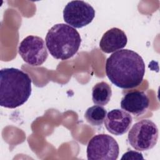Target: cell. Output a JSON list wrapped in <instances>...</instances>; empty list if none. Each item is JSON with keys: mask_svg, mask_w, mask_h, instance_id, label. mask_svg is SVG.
<instances>
[{"mask_svg": "<svg viewBox=\"0 0 160 160\" xmlns=\"http://www.w3.org/2000/svg\"><path fill=\"white\" fill-rule=\"evenodd\" d=\"M106 74L111 82L122 89H131L142 82L145 64L142 57L132 50H118L106 59Z\"/></svg>", "mask_w": 160, "mask_h": 160, "instance_id": "6da1fadb", "label": "cell"}, {"mask_svg": "<svg viewBox=\"0 0 160 160\" xmlns=\"http://www.w3.org/2000/svg\"><path fill=\"white\" fill-rule=\"evenodd\" d=\"M31 79L23 71L4 68L0 71V105L14 109L24 104L31 94Z\"/></svg>", "mask_w": 160, "mask_h": 160, "instance_id": "7a4b0ae2", "label": "cell"}, {"mask_svg": "<svg viewBox=\"0 0 160 160\" xmlns=\"http://www.w3.org/2000/svg\"><path fill=\"white\" fill-rule=\"evenodd\" d=\"M46 46L51 55L62 61L72 58L79 50L81 38L72 26L60 23L54 25L46 36Z\"/></svg>", "mask_w": 160, "mask_h": 160, "instance_id": "3957f363", "label": "cell"}, {"mask_svg": "<svg viewBox=\"0 0 160 160\" xmlns=\"http://www.w3.org/2000/svg\"><path fill=\"white\" fill-rule=\"evenodd\" d=\"M159 131L156 124L151 120L142 119L132 126L128 135L129 144L139 151H148L158 142Z\"/></svg>", "mask_w": 160, "mask_h": 160, "instance_id": "277c9868", "label": "cell"}, {"mask_svg": "<svg viewBox=\"0 0 160 160\" xmlns=\"http://www.w3.org/2000/svg\"><path fill=\"white\" fill-rule=\"evenodd\" d=\"M88 160H116L119 153V147L115 139L106 134L94 136L87 146Z\"/></svg>", "mask_w": 160, "mask_h": 160, "instance_id": "5b68a950", "label": "cell"}, {"mask_svg": "<svg viewBox=\"0 0 160 160\" xmlns=\"http://www.w3.org/2000/svg\"><path fill=\"white\" fill-rule=\"evenodd\" d=\"M18 52L24 62L32 66L42 64L48 57L44 40L36 36H28L19 44Z\"/></svg>", "mask_w": 160, "mask_h": 160, "instance_id": "8992f818", "label": "cell"}, {"mask_svg": "<svg viewBox=\"0 0 160 160\" xmlns=\"http://www.w3.org/2000/svg\"><path fill=\"white\" fill-rule=\"evenodd\" d=\"M95 17V10L83 1L69 2L63 10L64 21L74 28H81L91 23Z\"/></svg>", "mask_w": 160, "mask_h": 160, "instance_id": "52a82bcc", "label": "cell"}, {"mask_svg": "<svg viewBox=\"0 0 160 160\" xmlns=\"http://www.w3.org/2000/svg\"><path fill=\"white\" fill-rule=\"evenodd\" d=\"M104 122L108 132L116 136H121L129 129L132 122V118L124 110L114 109L106 114Z\"/></svg>", "mask_w": 160, "mask_h": 160, "instance_id": "ba28073f", "label": "cell"}, {"mask_svg": "<svg viewBox=\"0 0 160 160\" xmlns=\"http://www.w3.org/2000/svg\"><path fill=\"white\" fill-rule=\"evenodd\" d=\"M149 105L148 96L141 91H129L124 94L121 101V108L134 116H139L144 113Z\"/></svg>", "mask_w": 160, "mask_h": 160, "instance_id": "9c48e42d", "label": "cell"}, {"mask_svg": "<svg viewBox=\"0 0 160 160\" xmlns=\"http://www.w3.org/2000/svg\"><path fill=\"white\" fill-rule=\"evenodd\" d=\"M127 42L125 32L119 28H112L104 33L99 42V47L102 52L111 53L124 48Z\"/></svg>", "mask_w": 160, "mask_h": 160, "instance_id": "30bf717a", "label": "cell"}, {"mask_svg": "<svg viewBox=\"0 0 160 160\" xmlns=\"http://www.w3.org/2000/svg\"><path fill=\"white\" fill-rule=\"evenodd\" d=\"M111 87L106 82H98L92 89V100L96 105H106L111 100Z\"/></svg>", "mask_w": 160, "mask_h": 160, "instance_id": "8fae6325", "label": "cell"}, {"mask_svg": "<svg viewBox=\"0 0 160 160\" xmlns=\"http://www.w3.org/2000/svg\"><path fill=\"white\" fill-rule=\"evenodd\" d=\"M107 114L106 109L101 106L95 105L87 109L84 114L86 121L93 126L102 124Z\"/></svg>", "mask_w": 160, "mask_h": 160, "instance_id": "7c38bea8", "label": "cell"}, {"mask_svg": "<svg viewBox=\"0 0 160 160\" xmlns=\"http://www.w3.org/2000/svg\"><path fill=\"white\" fill-rule=\"evenodd\" d=\"M121 159H144V158L141 152L135 151H129L122 155Z\"/></svg>", "mask_w": 160, "mask_h": 160, "instance_id": "4fadbf2b", "label": "cell"}]
</instances>
